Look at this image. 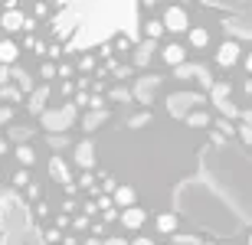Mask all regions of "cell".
<instances>
[{
	"mask_svg": "<svg viewBox=\"0 0 252 245\" xmlns=\"http://www.w3.org/2000/svg\"><path fill=\"white\" fill-rule=\"evenodd\" d=\"M75 121H79V111L72 108V102H63L59 111H49V108H46V111L39 114V124H43V131H46V134H65Z\"/></svg>",
	"mask_w": 252,
	"mask_h": 245,
	"instance_id": "obj_1",
	"label": "cell"
},
{
	"mask_svg": "<svg viewBox=\"0 0 252 245\" xmlns=\"http://www.w3.org/2000/svg\"><path fill=\"white\" fill-rule=\"evenodd\" d=\"M164 105H167V114H174V118H187L193 108H203L206 105V95L203 92H174L164 98Z\"/></svg>",
	"mask_w": 252,
	"mask_h": 245,
	"instance_id": "obj_2",
	"label": "cell"
},
{
	"mask_svg": "<svg viewBox=\"0 0 252 245\" xmlns=\"http://www.w3.org/2000/svg\"><path fill=\"white\" fill-rule=\"evenodd\" d=\"M160 85H164V79H160V76H141V79H134V82L128 85L131 102H141L144 108H148V105H154V95H158Z\"/></svg>",
	"mask_w": 252,
	"mask_h": 245,
	"instance_id": "obj_3",
	"label": "cell"
},
{
	"mask_svg": "<svg viewBox=\"0 0 252 245\" xmlns=\"http://www.w3.org/2000/svg\"><path fill=\"white\" fill-rule=\"evenodd\" d=\"M160 27H164V33H170V36L187 33L190 29V13L184 7H177V3H170V7H164V13H160Z\"/></svg>",
	"mask_w": 252,
	"mask_h": 245,
	"instance_id": "obj_4",
	"label": "cell"
},
{
	"mask_svg": "<svg viewBox=\"0 0 252 245\" xmlns=\"http://www.w3.org/2000/svg\"><path fill=\"white\" fill-rule=\"evenodd\" d=\"M243 56V43L239 39H223L220 46H216V56H213V66L216 69H233Z\"/></svg>",
	"mask_w": 252,
	"mask_h": 245,
	"instance_id": "obj_5",
	"label": "cell"
},
{
	"mask_svg": "<svg viewBox=\"0 0 252 245\" xmlns=\"http://www.w3.org/2000/svg\"><path fill=\"white\" fill-rule=\"evenodd\" d=\"M154 53H158V43H151V39H141V43H134V49H131V62L128 66L138 72V69H144L148 72L151 62H154Z\"/></svg>",
	"mask_w": 252,
	"mask_h": 245,
	"instance_id": "obj_6",
	"label": "cell"
},
{
	"mask_svg": "<svg viewBox=\"0 0 252 245\" xmlns=\"http://www.w3.org/2000/svg\"><path fill=\"white\" fill-rule=\"evenodd\" d=\"M49 95H53V85H36L33 92L23 98V108H27L30 118H39V114L46 111V102H49Z\"/></svg>",
	"mask_w": 252,
	"mask_h": 245,
	"instance_id": "obj_7",
	"label": "cell"
},
{
	"mask_svg": "<svg viewBox=\"0 0 252 245\" xmlns=\"http://www.w3.org/2000/svg\"><path fill=\"white\" fill-rule=\"evenodd\" d=\"M72 161L79 170H95V141L92 137H82V141L72 147Z\"/></svg>",
	"mask_w": 252,
	"mask_h": 245,
	"instance_id": "obj_8",
	"label": "cell"
},
{
	"mask_svg": "<svg viewBox=\"0 0 252 245\" xmlns=\"http://www.w3.org/2000/svg\"><path fill=\"white\" fill-rule=\"evenodd\" d=\"M158 53H160V62L167 69H180L187 62V46L184 43H164V46H158Z\"/></svg>",
	"mask_w": 252,
	"mask_h": 245,
	"instance_id": "obj_9",
	"label": "cell"
},
{
	"mask_svg": "<svg viewBox=\"0 0 252 245\" xmlns=\"http://www.w3.org/2000/svg\"><path fill=\"white\" fill-rule=\"evenodd\" d=\"M118 222H122V229H128V232H138V229H144V222H148V209L144 206H128L118 213Z\"/></svg>",
	"mask_w": 252,
	"mask_h": 245,
	"instance_id": "obj_10",
	"label": "cell"
},
{
	"mask_svg": "<svg viewBox=\"0 0 252 245\" xmlns=\"http://www.w3.org/2000/svg\"><path fill=\"white\" fill-rule=\"evenodd\" d=\"M33 137H36V128H33V124H10L3 141H7L10 147H23V144H33Z\"/></svg>",
	"mask_w": 252,
	"mask_h": 245,
	"instance_id": "obj_11",
	"label": "cell"
},
{
	"mask_svg": "<svg viewBox=\"0 0 252 245\" xmlns=\"http://www.w3.org/2000/svg\"><path fill=\"white\" fill-rule=\"evenodd\" d=\"M23 20H27V7L20 3L13 10H3L0 13V29H7V33H23Z\"/></svg>",
	"mask_w": 252,
	"mask_h": 245,
	"instance_id": "obj_12",
	"label": "cell"
},
{
	"mask_svg": "<svg viewBox=\"0 0 252 245\" xmlns=\"http://www.w3.org/2000/svg\"><path fill=\"white\" fill-rule=\"evenodd\" d=\"M20 43L17 39H10V36H3L0 39V66H7V69H13V66H20Z\"/></svg>",
	"mask_w": 252,
	"mask_h": 245,
	"instance_id": "obj_13",
	"label": "cell"
},
{
	"mask_svg": "<svg viewBox=\"0 0 252 245\" xmlns=\"http://www.w3.org/2000/svg\"><path fill=\"white\" fill-rule=\"evenodd\" d=\"M112 206L122 213V209H128V206H138V193H134V187H125V183H118L115 187V193H112Z\"/></svg>",
	"mask_w": 252,
	"mask_h": 245,
	"instance_id": "obj_14",
	"label": "cell"
},
{
	"mask_svg": "<svg viewBox=\"0 0 252 245\" xmlns=\"http://www.w3.org/2000/svg\"><path fill=\"white\" fill-rule=\"evenodd\" d=\"M49 177L56 180L59 187H69L72 183V173H69V163H65V157H49Z\"/></svg>",
	"mask_w": 252,
	"mask_h": 245,
	"instance_id": "obj_15",
	"label": "cell"
},
{
	"mask_svg": "<svg viewBox=\"0 0 252 245\" xmlns=\"http://www.w3.org/2000/svg\"><path fill=\"white\" fill-rule=\"evenodd\" d=\"M108 118H112V108H105V111H85L82 118H79V124H82V131H85V134H92L95 128H102Z\"/></svg>",
	"mask_w": 252,
	"mask_h": 245,
	"instance_id": "obj_16",
	"label": "cell"
},
{
	"mask_svg": "<svg viewBox=\"0 0 252 245\" xmlns=\"http://www.w3.org/2000/svg\"><path fill=\"white\" fill-rule=\"evenodd\" d=\"M72 187L75 190H85L89 199H95V196H98V177H95V170H82V173L72 180Z\"/></svg>",
	"mask_w": 252,
	"mask_h": 245,
	"instance_id": "obj_17",
	"label": "cell"
},
{
	"mask_svg": "<svg viewBox=\"0 0 252 245\" xmlns=\"http://www.w3.org/2000/svg\"><path fill=\"white\" fill-rule=\"evenodd\" d=\"M13 161L20 163V170H30L36 163V147L33 144H23V147H13Z\"/></svg>",
	"mask_w": 252,
	"mask_h": 245,
	"instance_id": "obj_18",
	"label": "cell"
},
{
	"mask_svg": "<svg viewBox=\"0 0 252 245\" xmlns=\"http://www.w3.org/2000/svg\"><path fill=\"white\" fill-rule=\"evenodd\" d=\"M187 43H190V49H206L210 46V29L206 27H190L187 29Z\"/></svg>",
	"mask_w": 252,
	"mask_h": 245,
	"instance_id": "obj_19",
	"label": "cell"
},
{
	"mask_svg": "<svg viewBox=\"0 0 252 245\" xmlns=\"http://www.w3.org/2000/svg\"><path fill=\"white\" fill-rule=\"evenodd\" d=\"M105 105L108 102H118V105H131V92H128V85H112V88H105Z\"/></svg>",
	"mask_w": 252,
	"mask_h": 245,
	"instance_id": "obj_20",
	"label": "cell"
},
{
	"mask_svg": "<svg viewBox=\"0 0 252 245\" xmlns=\"http://www.w3.org/2000/svg\"><path fill=\"white\" fill-rule=\"evenodd\" d=\"M210 121H213V114L206 111V108H193V111L184 118V124H187V128H210Z\"/></svg>",
	"mask_w": 252,
	"mask_h": 245,
	"instance_id": "obj_21",
	"label": "cell"
},
{
	"mask_svg": "<svg viewBox=\"0 0 252 245\" xmlns=\"http://www.w3.org/2000/svg\"><path fill=\"white\" fill-rule=\"evenodd\" d=\"M154 226H158L160 236H174V232H177V216H174V213H160V216L154 219Z\"/></svg>",
	"mask_w": 252,
	"mask_h": 245,
	"instance_id": "obj_22",
	"label": "cell"
},
{
	"mask_svg": "<svg viewBox=\"0 0 252 245\" xmlns=\"http://www.w3.org/2000/svg\"><path fill=\"white\" fill-rule=\"evenodd\" d=\"M75 69H79V76H82V79H92V72L98 69V59H95L92 53H82L79 62H75Z\"/></svg>",
	"mask_w": 252,
	"mask_h": 245,
	"instance_id": "obj_23",
	"label": "cell"
},
{
	"mask_svg": "<svg viewBox=\"0 0 252 245\" xmlns=\"http://www.w3.org/2000/svg\"><path fill=\"white\" fill-rule=\"evenodd\" d=\"M193 79H196V85H200V92H203V95L210 92V85L216 82V79L210 76V69H206V66H200V62L193 66Z\"/></svg>",
	"mask_w": 252,
	"mask_h": 245,
	"instance_id": "obj_24",
	"label": "cell"
},
{
	"mask_svg": "<svg viewBox=\"0 0 252 245\" xmlns=\"http://www.w3.org/2000/svg\"><path fill=\"white\" fill-rule=\"evenodd\" d=\"M46 144L56 151V157H63L65 147H72V137H69V134H46Z\"/></svg>",
	"mask_w": 252,
	"mask_h": 245,
	"instance_id": "obj_25",
	"label": "cell"
},
{
	"mask_svg": "<svg viewBox=\"0 0 252 245\" xmlns=\"http://www.w3.org/2000/svg\"><path fill=\"white\" fill-rule=\"evenodd\" d=\"M0 102L7 105V108H17V105H23V95H20L13 85H3V88H0Z\"/></svg>",
	"mask_w": 252,
	"mask_h": 245,
	"instance_id": "obj_26",
	"label": "cell"
},
{
	"mask_svg": "<svg viewBox=\"0 0 252 245\" xmlns=\"http://www.w3.org/2000/svg\"><path fill=\"white\" fill-rule=\"evenodd\" d=\"M151 121H154V114L144 108V111H134V114L128 118V128H131V131H138V128H148Z\"/></svg>",
	"mask_w": 252,
	"mask_h": 245,
	"instance_id": "obj_27",
	"label": "cell"
},
{
	"mask_svg": "<svg viewBox=\"0 0 252 245\" xmlns=\"http://www.w3.org/2000/svg\"><path fill=\"white\" fill-rule=\"evenodd\" d=\"M144 39H151V43L164 39V27H160V20H148V23H144Z\"/></svg>",
	"mask_w": 252,
	"mask_h": 245,
	"instance_id": "obj_28",
	"label": "cell"
},
{
	"mask_svg": "<svg viewBox=\"0 0 252 245\" xmlns=\"http://www.w3.org/2000/svg\"><path fill=\"white\" fill-rule=\"evenodd\" d=\"M72 76H75V66L69 62V59L56 62V79H63V82H72Z\"/></svg>",
	"mask_w": 252,
	"mask_h": 245,
	"instance_id": "obj_29",
	"label": "cell"
},
{
	"mask_svg": "<svg viewBox=\"0 0 252 245\" xmlns=\"http://www.w3.org/2000/svg\"><path fill=\"white\" fill-rule=\"evenodd\" d=\"M39 79H43L39 85L53 82V79H56V62H46V59H43V62H39Z\"/></svg>",
	"mask_w": 252,
	"mask_h": 245,
	"instance_id": "obj_30",
	"label": "cell"
},
{
	"mask_svg": "<svg viewBox=\"0 0 252 245\" xmlns=\"http://www.w3.org/2000/svg\"><path fill=\"white\" fill-rule=\"evenodd\" d=\"M30 183H33V180H30V170H17V173L10 177V187L13 190H27Z\"/></svg>",
	"mask_w": 252,
	"mask_h": 245,
	"instance_id": "obj_31",
	"label": "cell"
},
{
	"mask_svg": "<svg viewBox=\"0 0 252 245\" xmlns=\"http://www.w3.org/2000/svg\"><path fill=\"white\" fill-rule=\"evenodd\" d=\"M236 137L249 147V144H252V121H239V124H236Z\"/></svg>",
	"mask_w": 252,
	"mask_h": 245,
	"instance_id": "obj_32",
	"label": "cell"
},
{
	"mask_svg": "<svg viewBox=\"0 0 252 245\" xmlns=\"http://www.w3.org/2000/svg\"><path fill=\"white\" fill-rule=\"evenodd\" d=\"M89 226H92V219H85V216H72L69 219V229H75V232H89Z\"/></svg>",
	"mask_w": 252,
	"mask_h": 245,
	"instance_id": "obj_33",
	"label": "cell"
},
{
	"mask_svg": "<svg viewBox=\"0 0 252 245\" xmlns=\"http://www.w3.org/2000/svg\"><path fill=\"white\" fill-rule=\"evenodd\" d=\"M13 114H17V108L0 105V128H10V124H13Z\"/></svg>",
	"mask_w": 252,
	"mask_h": 245,
	"instance_id": "obj_34",
	"label": "cell"
},
{
	"mask_svg": "<svg viewBox=\"0 0 252 245\" xmlns=\"http://www.w3.org/2000/svg\"><path fill=\"white\" fill-rule=\"evenodd\" d=\"M23 196H27V203H39V199H43V193H39V183H30V187L23 190Z\"/></svg>",
	"mask_w": 252,
	"mask_h": 245,
	"instance_id": "obj_35",
	"label": "cell"
},
{
	"mask_svg": "<svg viewBox=\"0 0 252 245\" xmlns=\"http://www.w3.org/2000/svg\"><path fill=\"white\" fill-rule=\"evenodd\" d=\"M56 92H59V98H63V102H72V95H75V85H72V82H63V85L56 88Z\"/></svg>",
	"mask_w": 252,
	"mask_h": 245,
	"instance_id": "obj_36",
	"label": "cell"
},
{
	"mask_svg": "<svg viewBox=\"0 0 252 245\" xmlns=\"http://www.w3.org/2000/svg\"><path fill=\"white\" fill-rule=\"evenodd\" d=\"M174 79H193V62H184L180 69H174Z\"/></svg>",
	"mask_w": 252,
	"mask_h": 245,
	"instance_id": "obj_37",
	"label": "cell"
},
{
	"mask_svg": "<svg viewBox=\"0 0 252 245\" xmlns=\"http://www.w3.org/2000/svg\"><path fill=\"white\" fill-rule=\"evenodd\" d=\"M59 213L72 219V213H79V203H75V199H63V209H59Z\"/></svg>",
	"mask_w": 252,
	"mask_h": 245,
	"instance_id": "obj_38",
	"label": "cell"
},
{
	"mask_svg": "<svg viewBox=\"0 0 252 245\" xmlns=\"http://www.w3.org/2000/svg\"><path fill=\"white\" fill-rule=\"evenodd\" d=\"M49 209H53V206H49L46 199H39V203H33V213H36L39 219H46V216H49Z\"/></svg>",
	"mask_w": 252,
	"mask_h": 245,
	"instance_id": "obj_39",
	"label": "cell"
},
{
	"mask_svg": "<svg viewBox=\"0 0 252 245\" xmlns=\"http://www.w3.org/2000/svg\"><path fill=\"white\" fill-rule=\"evenodd\" d=\"M115 219H118V209H105L98 222H105V226H108V222H115Z\"/></svg>",
	"mask_w": 252,
	"mask_h": 245,
	"instance_id": "obj_40",
	"label": "cell"
},
{
	"mask_svg": "<svg viewBox=\"0 0 252 245\" xmlns=\"http://www.w3.org/2000/svg\"><path fill=\"white\" fill-rule=\"evenodd\" d=\"M239 66H243V72H252V56L243 53V56H239Z\"/></svg>",
	"mask_w": 252,
	"mask_h": 245,
	"instance_id": "obj_41",
	"label": "cell"
},
{
	"mask_svg": "<svg viewBox=\"0 0 252 245\" xmlns=\"http://www.w3.org/2000/svg\"><path fill=\"white\" fill-rule=\"evenodd\" d=\"M3 85H10V69L7 66H0V88H3Z\"/></svg>",
	"mask_w": 252,
	"mask_h": 245,
	"instance_id": "obj_42",
	"label": "cell"
},
{
	"mask_svg": "<svg viewBox=\"0 0 252 245\" xmlns=\"http://www.w3.org/2000/svg\"><path fill=\"white\" fill-rule=\"evenodd\" d=\"M128 245H154V239H144V236H138V239H131Z\"/></svg>",
	"mask_w": 252,
	"mask_h": 245,
	"instance_id": "obj_43",
	"label": "cell"
},
{
	"mask_svg": "<svg viewBox=\"0 0 252 245\" xmlns=\"http://www.w3.org/2000/svg\"><path fill=\"white\" fill-rule=\"evenodd\" d=\"M102 245H128V239H115V236H108Z\"/></svg>",
	"mask_w": 252,
	"mask_h": 245,
	"instance_id": "obj_44",
	"label": "cell"
},
{
	"mask_svg": "<svg viewBox=\"0 0 252 245\" xmlns=\"http://www.w3.org/2000/svg\"><path fill=\"white\" fill-rule=\"evenodd\" d=\"M10 151H13V147H10V144H7V141H0V157H7V154H10Z\"/></svg>",
	"mask_w": 252,
	"mask_h": 245,
	"instance_id": "obj_45",
	"label": "cell"
},
{
	"mask_svg": "<svg viewBox=\"0 0 252 245\" xmlns=\"http://www.w3.org/2000/svg\"><path fill=\"white\" fill-rule=\"evenodd\" d=\"M63 245H79V239H72V236H65V239H63Z\"/></svg>",
	"mask_w": 252,
	"mask_h": 245,
	"instance_id": "obj_46",
	"label": "cell"
},
{
	"mask_svg": "<svg viewBox=\"0 0 252 245\" xmlns=\"http://www.w3.org/2000/svg\"><path fill=\"white\" fill-rule=\"evenodd\" d=\"M82 245H102V242H95V239H85V242Z\"/></svg>",
	"mask_w": 252,
	"mask_h": 245,
	"instance_id": "obj_47",
	"label": "cell"
},
{
	"mask_svg": "<svg viewBox=\"0 0 252 245\" xmlns=\"http://www.w3.org/2000/svg\"><path fill=\"white\" fill-rule=\"evenodd\" d=\"M164 245H170V242H164Z\"/></svg>",
	"mask_w": 252,
	"mask_h": 245,
	"instance_id": "obj_48",
	"label": "cell"
}]
</instances>
